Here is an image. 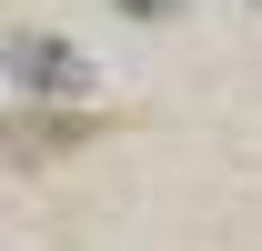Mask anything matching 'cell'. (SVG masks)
Returning a JSON list of instances; mask_svg holds the SVG:
<instances>
[{
    "label": "cell",
    "mask_w": 262,
    "mask_h": 251,
    "mask_svg": "<svg viewBox=\"0 0 262 251\" xmlns=\"http://www.w3.org/2000/svg\"><path fill=\"white\" fill-rule=\"evenodd\" d=\"M0 81L31 101V111H81V101H91V61H81V40H61V31H10L0 40Z\"/></svg>",
    "instance_id": "1"
},
{
    "label": "cell",
    "mask_w": 262,
    "mask_h": 251,
    "mask_svg": "<svg viewBox=\"0 0 262 251\" xmlns=\"http://www.w3.org/2000/svg\"><path fill=\"white\" fill-rule=\"evenodd\" d=\"M81 141H91V111H10L0 121V151L10 161H61Z\"/></svg>",
    "instance_id": "2"
},
{
    "label": "cell",
    "mask_w": 262,
    "mask_h": 251,
    "mask_svg": "<svg viewBox=\"0 0 262 251\" xmlns=\"http://www.w3.org/2000/svg\"><path fill=\"white\" fill-rule=\"evenodd\" d=\"M121 20H182V0H111Z\"/></svg>",
    "instance_id": "3"
},
{
    "label": "cell",
    "mask_w": 262,
    "mask_h": 251,
    "mask_svg": "<svg viewBox=\"0 0 262 251\" xmlns=\"http://www.w3.org/2000/svg\"><path fill=\"white\" fill-rule=\"evenodd\" d=\"M252 10H262V0H252Z\"/></svg>",
    "instance_id": "4"
}]
</instances>
